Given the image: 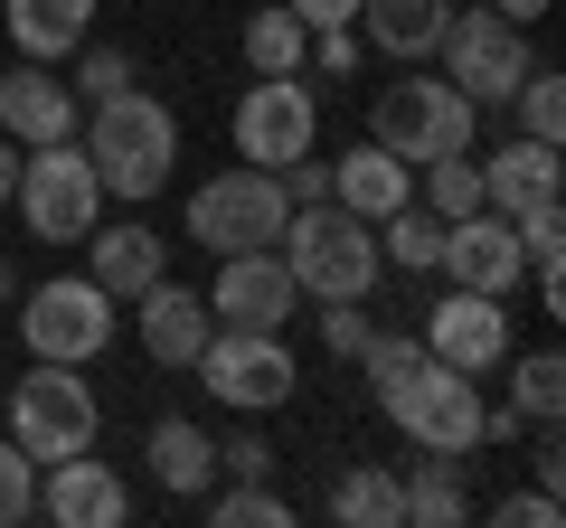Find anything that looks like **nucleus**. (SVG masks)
Listing matches in <instances>:
<instances>
[{
	"label": "nucleus",
	"mask_w": 566,
	"mask_h": 528,
	"mask_svg": "<svg viewBox=\"0 0 566 528\" xmlns=\"http://www.w3.org/2000/svg\"><path fill=\"white\" fill-rule=\"evenodd\" d=\"M133 330H142V359L151 368H189L199 359V340L218 330V311H208V293H189V284H151V293H133Z\"/></svg>",
	"instance_id": "18"
},
{
	"label": "nucleus",
	"mask_w": 566,
	"mask_h": 528,
	"mask_svg": "<svg viewBox=\"0 0 566 528\" xmlns=\"http://www.w3.org/2000/svg\"><path fill=\"white\" fill-rule=\"evenodd\" d=\"M218 482H274V444H264L255 425H237L218 444Z\"/></svg>",
	"instance_id": "35"
},
{
	"label": "nucleus",
	"mask_w": 566,
	"mask_h": 528,
	"mask_svg": "<svg viewBox=\"0 0 566 528\" xmlns=\"http://www.w3.org/2000/svg\"><path fill=\"white\" fill-rule=\"evenodd\" d=\"M10 189H20V142L0 133V208H10Z\"/></svg>",
	"instance_id": "42"
},
{
	"label": "nucleus",
	"mask_w": 566,
	"mask_h": 528,
	"mask_svg": "<svg viewBox=\"0 0 566 528\" xmlns=\"http://www.w3.org/2000/svg\"><path fill=\"white\" fill-rule=\"evenodd\" d=\"M434 57H444V76L463 85L482 114H501V104L520 95V76L538 66V47H528L520 20H501V10H463V0H453V20H444V39H434Z\"/></svg>",
	"instance_id": "9"
},
{
	"label": "nucleus",
	"mask_w": 566,
	"mask_h": 528,
	"mask_svg": "<svg viewBox=\"0 0 566 528\" xmlns=\"http://www.w3.org/2000/svg\"><path fill=\"white\" fill-rule=\"evenodd\" d=\"M142 463H151L161 490H180V500H208V490H218V444H208V425H189V415H161V425L142 434Z\"/></svg>",
	"instance_id": "23"
},
{
	"label": "nucleus",
	"mask_w": 566,
	"mask_h": 528,
	"mask_svg": "<svg viewBox=\"0 0 566 528\" xmlns=\"http://www.w3.org/2000/svg\"><path fill=\"white\" fill-rule=\"evenodd\" d=\"M491 10H501V20H520V29H538L547 10H557V0H491Z\"/></svg>",
	"instance_id": "41"
},
{
	"label": "nucleus",
	"mask_w": 566,
	"mask_h": 528,
	"mask_svg": "<svg viewBox=\"0 0 566 528\" xmlns=\"http://www.w3.org/2000/svg\"><path fill=\"white\" fill-rule=\"evenodd\" d=\"M472 133H482V104L453 76H424V66H406V76L378 85V104H368V142L397 151L406 170L444 161V151H472Z\"/></svg>",
	"instance_id": "3"
},
{
	"label": "nucleus",
	"mask_w": 566,
	"mask_h": 528,
	"mask_svg": "<svg viewBox=\"0 0 566 528\" xmlns=\"http://www.w3.org/2000/svg\"><path fill=\"white\" fill-rule=\"evenodd\" d=\"M274 180H283V199H293V208H312V199H331V161H312V151H303V161H283Z\"/></svg>",
	"instance_id": "39"
},
{
	"label": "nucleus",
	"mask_w": 566,
	"mask_h": 528,
	"mask_svg": "<svg viewBox=\"0 0 566 528\" xmlns=\"http://www.w3.org/2000/svg\"><path fill=\"white\" fill-rule=\"evenodd\" d=\"M0 415H10V444H20L29 463L95 453V434H104V397L85 387V368H66V359H29L20 387H0Z\"/></svg>",
	"instance_id": "4"
},
{
	"label": "nucleus",
	"mask_w": 566,
	"mask_h": 528,
	"mask_svg": "<svg viewBox=\"0 0 566 528\" xmlns=\"http://www.w3.org/2000/svg\"><path fill=\"white\" fill-rule=\"evenodd\" d=\"M208 311H218V321H237V330H283L293 311H303V284H293V264H283L274 245H255V255H218Z\"/></svg>",
	"instance_id": "13"
},
{
	"label": "nucleus",
	"mask_w": 566,
	"mask_h": 528,
	"mask_svg": "<svg viewBox=\"0 0 566 528\" xmlns=\"http://www.w3.org/2000/svg\"><path fill=\"white\" fill-rule=\"evenodd\" d=\"M85 274H95L114 303H133V293H151L170 274V236H161V226H142V208L95 218V226H85Z\"/></svg>",
	"instance_id": "17"
},
{
	"label": "nucleus",
	"mask_w": 566,
	"mask_h": 528,
	"mask_svg": "<svg viewBox=\"0 0 566 528\" xmlns=\"http://www.w3.org/2000/svg\"><path fill=\"white\" fill-rule=\"evenodd\" d=\"M274 255L293 264V284H303V303H368L378 293V226L368 218H349L340 199H312V208H293L283 218V236H274Z\"/></svg>",
	"instance_id": "2"
},
{
	"label": "nucleus",
	"mask_w": 566,
	"mask_h": 528,
	"mask_svg": "<svg viewBox=\"0 0 566 528\" xmlns=\"http://www.w3.org/2000/svg\"><path fill=\"white\" fill-rule=\"evenodd\" d=\"M331 519H340V528H406L397 463H349L340 482H331Z\"/></svg>",
	"instance_id": "25"
},
{
	"label": "nucleus",
	"mask_w": 566,
	"mask_h": 528,
	"mask_svg": "<svg viewBox=\"0 0 566 528\" xmlns=\"http://www.w3.org/2000/svg\"><path fill=\"white\" fill-rule=\"evenodd\" d=\"M283 218H293L283 180H274V170H255V161H237V170H218V180L189 189L180 236L199 245V255H255V245L283 236Z\"/></svg>",
	"instance_id": "5"
},
{
	"label": "nucleus",
	"mask_w": 566,
	"mask_h": 528,
	"mask_svg": "<svg viewBox=\"0 0 566 528\" xmlns=\"http://www.w3.org/2000/svg\"><path fill=\"white\" fill-rule=\"evenodd\" d=\"M406 490V528H463L472 519V490H463V453H416L397 472Z\"/></svg>",
	"instance_id": "24"
},
{
	"label": "nucleus",
	"mask_w": 566,
	"mask_h": 528,
	"mask_svg": "<svg viewBox=\"0 0 566 528\" xmlns=\"http://www.w3.org/2000/svg\"><path fill=\"white\" fill-rule=\"evenodd\" d=\"M66 66H76V76H66V85H76V104H104V95H123V85H142L133 47H114V39H85Z\"/></svg>",
	"instance_id": "32"
},
{
	"label": "nucleus",
	"mask_w": 566,
	"mask_h": 528,
	"mask_svg": "<svg viewBox=\"0 0 566 528\" xmlns=\"http://www.w3.org/2000/svg\"><path fill=\"white\" fill-rule=\"evenodd\" d=\"M283 10H293L303 29H349L359 20V0H283Z\"/></svg>",
	"instance_id": "40"
},
{
	"label": "nucleus",
	"mask_w": 566,
	"mask_h": 528,
	"mask_svg": "<svg viewBox=\"0 0 566 528\" xmlns=\"http://www.w3.org/2000/svg\"><path fill=\"white\" fill-rule=\"evenodd\" d=\"M368 330H378V321H368V303H322V349H331V359H359V340H368Z\"/></svg>",
	"instance_id": "37"
},
{
	"label": "nucleus",
	"mask_w": 566,
	"mask_h": 528,
	"mask_svg": "<svg viewBox=\"0 0 566 528\" xmlns=\"http://www.w3.org/2000/svg\"><path fill=\"white\" fill-rule=\"evenodd\" d=\"M76 142H85V161H95L104 199H123V208H151V199L170 189V170H180V114H170L161 95L123 85V95L85 104Z\"/></svg>",
	"instance_id": "1"
},
{
	"label": "nucleus",
	"mask_w": 566,
	"mask_h": 528,
	"mask_svg": "<svg viewBox=\"0 0 566 528\" xmlns=\"http://www.w3.org/2000/svg\"><path fill=\"white\" fill-rule=\"evenodd\" d=\"M20 340L29 359H66V368L104 359L114 349V293L95 274H48V284L20 293Z\"/></svg>",
	"instance_id": "10"
},
{
	"label": "nucleus",
	"mask_w": 566,
	"mask_h": 528,
	"mask_svg": "<svg viewBox=\"0 0 566 528\" xmlns=\"http://www.w3.org/2000/svg\"><path fill=\"white\" fill-rule=\"evenodd\" d=\"M434 255H444V218H434L424 199H406V208L378 218V264H397V274H434Z\"/></svg>",
	"instance_id": "26"
},
{
	"label": "nucleus",
	"mask_w": 566,
	"mask_h": 528,
	"mask_svg": "<svg viewBox=\"0 0 566 528\" xmlns=\"http://www.w3.org/2000/svg\"><path fill=\"white\" fill-rule=\"evenodd\" d=\"M510 368V415L520 425H557L566 415V359L557 349H520V359H501Z\"/></svg>",
	"instance_id": "27"
},
{
	"label": "nucleus",
	"mask_w": 566,
	"mask_h": 528,
	"mask_svg": "<svg viewBox=\"0 0 566 528\" xmlns=\"http://www.w3.org/2000/svg\"><path fill=\"white\" fill-rule=\"evenodd\" d=\"M416 199L434 208V218H472V208H482V161H472V151H444V161H424L416 170Z\"/></svg>",
	"instance_id": "29"
},
{
	"label": "nucleus",
	"mask_w": 566,
	"mask_h": 528,
	"mask_svg": "<svg viewBox=\"0 0 566 528\" xmlns=\"http://www.w3.org/2000/svg\"><path fill=\"white\" fill-rule=\"evenodd\" d=\"M0 303H20V274H10V255H0Z\"/></svg>",
	"instance_id": "43"
},
{
	"label": "nucleus",
	"mask_w": 566,
	"mask_h": 528,
	"mask_svg": "<svg viewBox=\"0 0 566 528\" xmlns=\"http://www.w3.org/2000/svg\"><path fill=\"white\" fill-rule=\"evenodd\" d=\"M416 340H424V359L463 368V378H491V368L510 359V303H501V293H463V284H453L444 303L416 321Z\"/></svg>",
	"instance_id": "12"
},
{
	"label": "nucleus",
	"mask_w": 566,
	"mask_h": 528,
	"mask_svg": "<svg viewBox=\"0 0 566 528\" xmlns=\"http://www.w3.org/2000/svg\"><path fill=\"white\" fill-rule=\"evenodd\" d=\"M76 123H85V104H76V85H66L57 66L20 57L10 76H0V133H10L20 151H39V142H76Z\"/></svg>",
	"instance_id": "16"
},
{
	"label": "nucleus",
	"mask_w": 566,
	"mask_h": 528,
	"mask_svg": "<svg viewBox=\"0 0 566 528\" xmlns=\"http://www.w3.org/2000/svg\"><path fill=\"white\" fill-rule=\"evenodd\" d=\"M312 76H359V29H312Z\"/></svg>",
	"instance_id": "38"
},
{
	"label": "nucleus",
	"mask_w": 566,
	"mask_h": 528,
	"mask_svg": "<svg viewBox=\"0 0 566 528\" xmlns=\"http://www.w3.org/2000/svg\"><path fill=\"white\" fill-rule=\"evenodd\" d=\"M378 406L416 453H482V406L491 397H482V378H463V368H444V359H416Z\"/></svg>",
	"instance_id": "7"
},
{
	"label": "nucleus",
	"mask_w": 566,
	"mask_h": 528,
	"mask_svg": "<svg viewBox=\"0 0 566 528\" xmlns=\"http://www.w3.org/2000/svg\"><path fill=\"white\" fill-rule=\"evenodd\" d=\"M491 519H501V528H557L566 500H557L547 482H528V490H501V500H491Z\"/></svg>",
	"instance_id": "36"
},
{
	"label": "nucleus",
	"mask_w": 566,
	"mask_h": 528,
	"mask_svg": "<svg viewBox=\"0 0 566 528\" xmlns=\"http://www.w3.org/2000/svg\"><path fill=\"white\" fill-rule=\"evenodd\" d=\"M20 519H39V463L0 434V528H20Z\"/></svg>",
	"instance_id": "34"
},
{
	"label": "nucleus",
	"mask_w": 566,
	"mask_h": 528,
	"mask_svg": "<svg viewBox=\"0 0 566 528\" xmlns=\"http://www.w3.org/2000/svg\"><path fill=\"white\" fill-rule=\"evenodd\" d=\"M416 359H424V340H416V330H368V340H359V359H349V368H359V378H368V387L387 397V387H397V378H406Z\"/></svg>",
	"instance_id": "33"
},
{
	"label": "nucleus",
	"mask_w": 566,
	"mask_h": 528,
	"mask_svg": "<svg viewBox=\"0 0 566 528\" xmlns=\"http://www.w3.org/2000/svg\"><path fill=\"white\" fill-rule=\"evenodd\" d=\"M444 20H453V0H359V39L378 47V57H397V66H424L434 57V39H444Z\"/></svg>",
	"instance_id": "22"
},
{
	"label": "nucleus",
	"mask_w": 566,
	"mask_h": 528,
	"mask_svg": "<svg viewBox=\"0 0 566 528\" xmlns=\"http://www.w3.org/2000/svg\"><path fill=\"white\" fill-rule=\"evenodd\" d=\"M0 29H10L20 57L66 66L85 39H95V0H0Z\"/></svg>",
	"instance_id": "20"
},
{
	"label": "nucleus",
	"mask_w": 566,
	"mask_h": 528,
	"mask_svg": "<svg viewBox=\"0 0 566 528\" xmlns=\"http://www.w3.org/2000/svg\"><path fill=\"white\" fill-rule=\"evenodd\" d=\"M501 114H520V133H528V142H557V133H566V76L538 57V66L520 76V95L501 104Z\"/></svg>",
	"instance_id": "30"
},
{
	"label": "nucleus",
	"mask_w": 566,
	"mask_h": 528,
	"mask_svg": "<svg viewBox=\"0 0 566 528\" xmlns=\"http://www.w3.org/2000/svg\"><path fill=\"white\" fill-rule=\"evenodd\" d=\"M227 133H237V161L283 170V161H303V151L322 142V95H312L303 76H255L237 95V114H227Z\"/></svg>",
	"instance_id": "11"
},
{
	"label": "nucleus",
	"mask_w": 566,
	"mask_h": 528,
	"mask_svg": "<svg viewBox=\"0 0 566 528\" xmlns=\"http://www.w3.org/2000/svg\"><path fill=\"white\" fill-rule=\"evenodd\" d=\"M39 519H57V528H123L133 519V490H123V472L95 463V453H57V463H39Z\"/></svg>",
	"instance_id": "15"
},
{
	"label": "nucleus",
	"mask_w": 566,
	"mask_h": 528,
	"mask_svg": "<svg viewBox=\"0 0 566 528\" xmlns=\"http://www.w3.org/2000/svg\"><path fill=\"white\" fill-rule=\"evenodd\" d=\"M444 284H463V293H520L528 284V255H520V226L501 218V208H472V218H453L444 226Z\"/></svg>",
	"instance_id": "14"
},
{
	"label": "nucleus",
	"mask_w": 566,
	"mask_h": 528,
	"mask_svg": "<svg viewBox=\"0 0 566 528\" xmlns=\"http://www.w3.org/2000/svg\"><path fill=\"white\" fill-rule=\"evenodd\" d=\"M10 208H20L29 236L85 245V226L104 218V180H95V161H85V142H39V151H20V189H10Z\"/></svg>",
	"instance_id": "8"
},
{
	"label": "nucleus",
	"mask_w": 566,
	"mask_h": 528,
	"mask_svg": "<svg viewBox=\"0 0 566 528\" xmlns=\"http://www.w3.org/2000/svg\"><path fill=\"white\" fill-rule=\"evenodd\" d=\"M189 368L208 378V397H218L227 415H274V406L303 397V359L283 349V330H237V321H218Z\"/></svg>",
	"instance_id": "6"
},
{
	"label": "nucleus",
	"mask_w": 566,
	"mask_h": 528,
	"mask_svg": "<svg viewBox=\"0 0 566 528\" xmlns=\"http://www.w3.org/2000/svg\"><path fill=\"white\" fill-rule=\"evenodd\" d=\"M482 161V208H501V218H520V208L557 199V142H528V133H510V142L472 151Z\"/></svg>",
	"instance_id": "19"
},
{
	"label": "nucleus",
	"mask_w": 566,
	"mask_h": 528,
	"mask_svg": "<svg viewBox=\"0 0 566 528\" xmlns=\"http://www.w3.org/2000/svg\"><path fill=\"white\" fill-rule=\"evenodd\" d=\"M208 519L218 528H293V500L274 482H227V490H208Z\"/></svg>",
	"instance_id": "31"
},
{
	"label": "nucleus",
	"mask_w": 566,
	"mask_h": 528,
	"mask_svg": "<svg viewBox=\"0 0 566 528\" xmlns=\"http://www.w3.org/2000/svg\"><path fill=\"white\" fill-rule=\"evenodd\" d=\"M303 57H312V29L293 20L283 0L245 20V66H255V76H303Z\"/></svg>",
	"instance_id": "28"
},
{
	"label": "nucleus",
	"mask_w": 566,
	"mask_h": 528,
	"mask_svg": "<svg viewBox=\"0 0 566 528\" xmlns=\"http://www.w3.org/2000/svg\"><path fill=\"white\" fill-rule=\"evenodd\" d=\"M331 199H340L349 218H368V226H378L387 208H406V199H416V170H406L397 151H378V142H349L340 161H331Z\"/></svg>",
	"instance_id": "21"
}]
</instances>
